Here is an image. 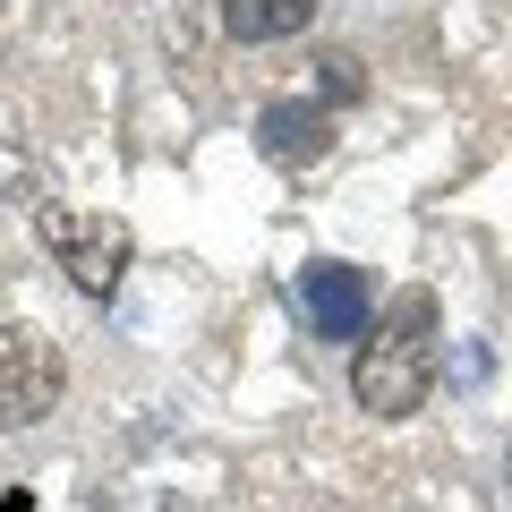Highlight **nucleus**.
Returning a JSON list of instances; mask_svg holds the SVG:
<instances>
[{
  "instance_id": "obj_1",
  "label": "nucleus",
  "mask_w": 512,
  "mask_h": 512,
  "mask_svg": "<svg viewBox=\"0 0 512 512\" xmlns=\"http://www.w3.org/2000/svg\"><path fill=\"white\" fill-rule=\"evenodd\" d=\"M436 342H444L436 291H402L393 308H384L376 342L359 350V367H350L359 410H376V419H410V410L427 402V384H436Z\"/></svg>"
},
{
  "instance_id": "obj_2",
  "label": "nucleus",
  "mask_w": 512,
  "mask_h": 512,
  "mask_svg": "<svg viewBox=\"0 0 512 512\" xmlns=\"http://www.w3.org/2000/svg\"><path fill=\"white\" fill-rule=\"evenodd\" d=\"M35 239L52 248V265L77 282L86 299H111L137 256V231L120 214H86V205H35Z\"/></svg>"
},
{
  "instance_id": "obj_3",
  "label": "nucleus",
  "mask_w": 512,
  "mask_h": 512,
  "mask_svg": "<svg viewBox=\"0 0 512 512\" xmlns=\"http://www.w3.org/2000/svg\"><path fill=\"white\" fill-rule=\"evenodd\" d=\"M60 342H43L35 325H0V436L9 427H35L43 410H60Z\"/></svg>"
},
{
  "instance_id": "obj_4",
  "label": "nucleus",
  "mask_w": 512,
  "mask_h": 512,
  "mask_svg": "<svg viewBox=\"0 0 512 512\" xmlns=\"http://www.w3.org/2000/svg\"><path fill=\"white\" fill-rule=\"evenodd\" d=\"M299 299H308V325L325 333V342H359V333H367V274H359V265L316 256L308 274H299Z\"/></svg>"
},
{
  "instance_id": "obj_5",
  "label": "nucleus",
  "mask_w": 512,
  "mask_h": 512,
  "mask_svg": "<svg viewBox=\"0 0 512 512\" xmlns=\"http://www.w3.org/2000/svg\"><path fill=\"white\" fill-rule=\"evenodd\" d=\"M325 146H333V111L325 103H265L256 111V154H265L274 171L325 163Z\"/></svg>"
},
{
  "instance_id": "obj_6",
  "label": "nucleus",
  "mask_w": 512,
  "mask_h": 512,
  "mask_svg": "<svg viewBox=\"0 0 512 512\" xmlns=\"http://www.w3.org/2000/svg\"><path fill=\"white\" fill-rule=\"evenodd\" d=\"M308 18H316V0H222V26H231L239 43H282Z\"/></svg>"
},
{
  "instance_id": "obj_7",
  "label": "nucleus",
  "mask_w": 512,
  "mask_h": 512,
  "mask_svg": "<svg viewBox=\"0 0 512 512\" xmlns=\"http://www.w3.org/2000/svg\"><path fill=\"white\" fill-rule=\"evenodd\" d=\"M316 86H325V103H359L367 77H359V60H350V52H325V60H316Z\"/></svg>"
},
{
  "instance_id": "obj_8",
  "label": "nucleus",
  "mask_w": 512,
  "mask_h": 512,
  "mask_svg": "<svg viewBox=\"0 0 512 512\" xmlns=\"http://www.w3.org/2000/svg\"><path fill=\"white\" fill-rule=\"evenodd\" d=\"M0 512H35V495H26V487H9V495H0Z\"/></svg>"
},
{
  "instance_id": "obj_9",
  "label": "nucleus",
  "mask_w": 512,
  "mask_h": 512,
  "mask_svg": "<svg viewBox=\"0 0 512 512\" xmlns=\"http://www.w3.org/2000/svg\"><path fill=\"white\" fill-rule=\"evenodd\" d=\"M504 478H512V461H504Z\"/></svg>"
}]
</instances>
